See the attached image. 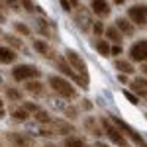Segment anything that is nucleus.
<instances>
[{"mask_svg": "<svg viewBox=\"0 0 147 147\" xmlns=\"http://www.w3.org/2000/svg\"><path fill=\"white\" fill-rule=\"evenodd\" d=\"M63 147H88V145H86L84 139L71 136V137H65V139H63Z\"/></svg>", "mask_w": 147, "mask_h": 147, "instance_id": "b1692460", "label": "nucleus"}, {"mask_svg": "<svg viewBox=\"0 0 147 147\" xmlns=\"http://www.w3.org/2000/svg\"><path fill=\"white\" fill-rule=\"evenodd\" d=\"M4 22H6V16H4V14L0 12V24H4Z\"/></svg>", "mask_w": 147, "mask_h": 147, "instance_id": "ea45409f", "label": "nucleus"}, {"mask_svg": "<svg viewBox=\"0 0 147 147\" xmlns=\"http://www.w3.org/2000/svg\"><path fill=\"white\" fill-rule=\"evenodd\" d=\"M84 127L90 131L92 136H96V137H100L102 134H104V131H102V127L96 124V118H86V120H84Z\"/></svg>", "mask_w": 147, "mask_h": 147, "instance_id": "4be33fe9", "label": "nucleus"}, {"mask_svg": "<svg viewBox=\"0 0 147 147\" xmlns=\"http://www.w3.org/2000/svg\"><path fill=\"white\" fill-rule=\"evenodd\" d=\"M55 67H57V71H59L63 77H69L75 84H80V88H84V90L88 88V82H90L88 77H82V75H79V73H75L73 67L67 63V59H65V57H59V59H57V61H55Z\"/></svg>", "mask_w": 147, "mask_h": 147, "instance_id": "20e7f679", "label": "nucleus"}, {"mask_svg": "<svg viewBox=\"0 0 147 147\" xmlns=\"http://www.w3.org/2000/svg\"><path fill=\"white\" fill-rule=\"evenodd\" d=\"M6 98L10 102H24V90L16 88V86H6Z\"/></svg>", "mask_w": 147, "mask_h": 147, "instance_id": "412c9836", "label": "nucleus"}, {"mask_svg": "<svg viewBox=\"0 0 147 147\" xmlns=\"http://www.w3.org/2000/svg\"><path fill=\"white\" fill-rule=\"evenodd\" d=\"M80 102H82V104H80L82 110H92V102L88 100V98H84V100H80Z\"/></svg>", "mask_w": 147, "mask_h": 147, "instance_id": "72a5a7b5", "label": "nucleus"}, {"mask_svg": "<svg viewBox=\"0 0 147 147\" xmlns=\"http://www.w3.org/2000/svg\"><path fill=\"white\" fill-rule=\"evenodd\" d=\"M65 118H69V120H77V118H79L77 108H71V106H67V110H65Z\"/></svg>", "mask_w": 147, "mask_h": 147, "instance_id": "473e14b6", "label": "nucleus"}, {"mask_svg": "<svg viewBox=\"0 0 147 147\" xmlns=\"http://www.w3.org/2000/svg\"><path fill=\"white\" fill-rule=\"evenodd\" d=\"M34 28H35V32L41 34L43 37H49V35H51V28H49V22H47L45 18H35Z\"/></svg>", "mask_w": 147, "mask_h": 147, "instance_id": "6ab92c4d", "label": "nucleus"}, {"mask_svg": "<svg viewBox=\"0 0 147 147\" xmlns=\"http://www.w3.org/2000/svg\"><path fill=\"white\" fill-rule=\"evenodd\" d=\"M104 32H106V26H104V22H102V20H96V22L92 24V34H94V37L104 35Z\"/></svg>", "mask_w": 147, "mask_h": 147, "instance_id": "cd10ccee", "label": "nucleus"}, {"mask_svg": "<svg viewBox=\"0 0 147 147\" xmlns=\"http://www.w3.org/2000/svg\"><path fill=\"white\" fill-rule=\"evenodd\" d=\"M75 22H77V26L80 28V32H90L92 30V24H94V20L90 18V12L84 10V6H80L79 12L75 14Z\"/></svg>", "mask_w": 147, "mask_h": 147, "instance_id": "1a4fd4ad", "label": "nucleus"}, {"mask_svg": "<svg viewBox=\"0 0 147 147\" xmlns=\"http://www.w3.org/2000/svg\"><path fill=\"white\" fill-rule=\"evenodd\" d=\"M28 118H30V114L26 112L24 108H14V110H12V120H14V122H20V124H22Z\"/></svg>", "mask_w": 147, "mask_h": 147, "instance_id": "a878e982", "label": "nucleus"}, {"mask_svg": "<svg viewBox=\"0 0 147 147\" xmlns=\"http://www.w3.org/2000/svg\"><path fill=\"white\" fill-rule=\"evenodd\" d=\"M90 45L94 47L102 57H112V43H110L108 39H104V37H94L90 41Z\"/></svg>", "mask_w": 147, "mask_h": 147, "instance_id": "ddd939ff", "label": "nucleus"}, {"mask_svg": "<svg viewBox=\"0 0 147 147\" xmlns=\"http://www.w3.org/2000/svg\"><path fill=\"white\" fill-rule=\"evenodd\" d=\"M71 6H73V4H71L69 0H61V8H63V10H65V12H71V10H73Z\"/></svg>", "mask_w": 147, "mask_h": 147, "instance_id": "f704fd0d", "label": "nucleus"}, {"mask_svg": "<svg viewBox=\"0 0 147 147\" xmlns=\"http://www.w3.org/2000/svg\"><path fill=\"white\" fill-rule=\"evenodd\" d=\"M100 127H102V131H104V136L108 137L114 145H118V147H129L127 137H125L124 134H122V131L112 124V120H108V118H100Z\"/></svg>", "mask_w": 147, "mask_h": 147, "instance_id": "7ed1b4c3", "label": "nucleus"}, {"mask_svg": "<svg viewBox=\"0 0 147 147\" xmlns=\"http://www.w3.org/2000/svg\"><path fill=\"white\" fill-rule=\"evenodd\" d=\"M118 80H120L122 84H127V77H125V75H118Z\"/></svg>", "mask_w": 147, "mask_h": 147, "instance_id": "4c0bfd02", "label": "nucleus"}, {"mask_svg": "<svg viewBox=\"0 0 147 147\" xmlns=\"http://www.w3.org/2000/svg\"><path fill=\"white\" fill-rule=\"evenodd\" d=\"M65 59H67V63L73 67L75 73H79L82 77H88V67H86V61L82 59V57L75 51V49H65Z\"/></svg>", "mask_w": 147, "mask_h": 147, "instance_id": "0eeeda50", "label": "nucleus"}, {"mask_svg": "<svg viewBox=\"0 0 147 147\" xmlns=\"http://www.w3.org/2000/svg\"><path fill=\"white\" fill-rule=\"evenodd\" d=\"M18 59V53L8 45H0V63L2 65H14Z\"/></svg>", "mask_w": 147, "mask_h": 147, "instance_id": "dca6fc26", "label": "nucleus"}, {"mask_svg": "<svg viewBox=\"0 0 147 147\" xmlns=\"http://www.w3.org/2000/svg\"><path fill=\"white\" fill-rule=\"evenodd\" d=\"M122 53V45H112V57Z\"/></svg>", "mask_w": 147, "mask_h": 147, "instance_id": "c9c22d12", "label": "nucleus"}, {"mask_svg": "<svg viewBox=\"0 0 147 147\" xmlns=\"http://www.w3.org/2000/svg\"><path fill=\"white\" fill-rule=\"evenodd\" d=\"M114 26L118 28V32L124 35V37H125V35H127V37H134L136 32H137V28L127 20V16H118V18L114 20Z\"/></svg>", "mask_w": 147, "mask_h": 147, "instance_id": "9d476101", "label": "nucleus"}, {"mask_svg": "<svg viewBox=\"0 0 147 147\" xmlns=\"http://www.w3.org/2000/svg\"><path fill=\"white\" fill-rule=\"evenodd\" d=\"M112 124L124 134L125 137H129L131 139V143L137 147H147V141L143 139V136H139V131H137L136 127H131V125L127 124V122H124L122 118H118V116H112Z\"/></svg>", "mask_w": 147, "mask_h": 147, "instance_id": "39448f33", "label": "nucleus"}, {"mask_svg": "<svg viewBox=\"0 0 147 147\" xmlns=\"http://www.w3.org/2000/svg\"><path fill=\"white\" fill-rule=\"evenodd\" d=\"M47 84H49V88L53 92H57L61 98H65V100H75L77 96H79V92H77V86L67 80L65 77H59V75H49V79H47Z\"/></svg>", "mask_w": 147, "mask_h": 147, "instance_id": "f257e3e1", "label": "nucleus"}, {"mask_svg": "<svg viewBox=\"0 0 147 147\" xmlns=\"http://www.w3.org/2000/svg\"><path fill=\"white\" fill-rule=\"evenodd\" d=\"M2 106H4V102H2V98H0V110H4V108H2Z\"/></svg>", "mask_w": 147, "mask_h": 147, "instance_id": "a19ab883", "label": "nucleus"}, {"mask_svg": "<svg viewBox=\"0 0 147 147\" xmlns=\"http://www.w3.org/2000/svg\"><path fill=\"white\" fill-rule=\"evenodd\" d=\"M94 147H112V145H108V143H102V141H96V143H94Z\"/></svg>", "mask_w": 147, "mask_h": 147, "instance_id": "58836bf2", "label": "nucleus"}, {"mask_svg": "<svg viewBox=\"0 0 147 147\" xmlns=\"http://www.w3.org/2000/svg\"><path fill=\"white\" fill-rule=\"evenodd\" d=\"M32 47H34L41 57H51L49 55V43H47L45 39H32Z\"/></svg>", "mask_w": 147, "mask_h": 147, "instance_id": "aec40b11", "label": "nucleus"}, {"mask_svg": "<svg viewBox=\"0 0 147 147\" xmlns=\"http://www.w3.org/2000/svg\"><path fill=\"white\" fill-rule=\"evenodd\" d=\"M24 92H30L34 96H45V84L41 80H30V82H26Z\"/></svg>", "mask_w": 147, "mask_h": 147, "instance_id": "a211bd4d", "label": "nucleus"}, {"mask_svg": "<svg viewBox=\"0 0 147 147\" xmlns=\"http://www.w3.org/2000/svg\"><path fill=\"white\" fill-rule=\"evenodd\" d=\"M2 37L6 39V43H8V47H10V49H14V51H16V49H22L24 43H22V39H20L18 35H14V34H4Z\"/></svg>", "mask_w": 147, "mask_h": 147, "instance_id": "5701e85b", "label": "nucleus"}, {"mask_svg": "<svg viewBox=\"0 0 147 147\" xmlns=\"http://www.w3.org/2000/svg\"><path fill=\"white\" fill-rule=\"evenodd\" d=\"M127 20L134 24L136 28L147 26V4L145 2H136L127 8Z\"/></svg>", "mask_w": 147, "mask_h": 147, "instance_id": "423d86ee", "label": "nucleus"}, {"mask_svg": "<svg viewBox=\"0 0 147 147\" xmlns=\"http://www.w3.org/2000/svg\"><path fill=\"white\" fill-rule=\"evenodd\" d=\"M131 90H134V94H136L137 98H147V79L145 77H136V79L131 80Z\"/></svg>", "mask_w": 147, "mask_h": 147, "instance_id": "4468645a", "label": "nucleus"}, {"mask_svg": "<svg viewBox=\"0 0 147 147\" xmlns=\"http://www.w3.org/2000/svg\"><path fill=\"white\" fill-rule=\"evenodd\" d=\"M2 86H4V80H2V79H0V88H2Z\"/></svg>", "mask_w": 147, "mask_h": 147, "instance_id": "79ce46f5", "label": "nucleus"}, {"mask_svg": "<svg viewBox=\"0 0 147 147\" xmlns=\"http://www.w3.org/2000/svg\"><path fill=\"white\" fill-rule=\"evenodd\" d=\"M34 120L41 125H47V124H53V122H55V120L49 116V112H45V110H39L37 114H34Z\"/></svg>", "mask_w": 147, "mask_h": 147, "instance_id": "393cba45", "label": "nucleus"}, {"mask_svg": "<svg viewBox=\"0 0 147 147\" xmlns=\"http://www.w3.org/2000/svg\"><path fill=\"white\" fill-rule=\"evenodd\" d=\"M145 118H147V114H145Z\"/></svg>", "mask_w": 147, "mask_h": 147, "instance_id": "37998d69", "label": "nucleus"}, {"mask_svg": "<svg viewBox=\"0 0 147 147\" xmlns=\"http://www.w3.org/2000/svg\"><path fill=\"white\" fill-rule=\"evenodd\" d=\"M104 39H108L112 45H122V41H124V35L118 32V28L110 24V26H106V32H104Z\"/></svg>", "mask_w": 147, "mask_h": 147, "instance_id": "2eb2a0df", "label": "nucleus"}, {"mask_svg": "<svg viewBox=\"0 0 147 147\" xmlns=\"http://www.w3.org/2000/svg\"><path fill=\"white\" fill-rule=\"evenodd\" d=\"M90 12L96 14L98 18H108L112 14V4L106 0H92L90 2Z\"/></svg>", "mask_w": 147, "mask_h": 147, "instance_id": "f8f14e48", "label": "nucleus"}, {"mask_svg": "<svg viewBox=\"0 0 147 147\" xmlns=\"http://www.w3.org/2000/svg\"><path fill=\"white\" fill-rule=\"evenodd\" d=\"M41 77V71L37 65H32V63H20V65H14L12 69V79L16 82H30V80H37Z\"/></svg>", "mask_w": 147, "mask_h": 147, "instance_id": "f03ea898", "label": "nucleus"}, {"mask_svg": "<svg viewBox=\"0 0 147 147\" xmlns=\"http://www.w3.org/2000/svg\"><path fill=\"white\" fill-rule=\"evenodd\" d=\"M139 71H141V77H145V79H147V63H143Z\"/></svg>", "mask_w": 147, "mask_h": 147, "instance_id": "e433bc0d", "label": "nucleus"}, {"mask_svg": "<svg viewBox=\"0 0 147 147\" xmlns=\"http://www.w3.org/2000/svg\"><path fill=\"white\" fill-rule=\"evenodd\" d=\"M22 108H24L28 114H30V112H34V114L39 112V106H37L35 102H26V100H24V106H22Z\"/></svg>", "mask_w": 147, "mask_h": 147, "instance_id": "7c9ffc66", "label": "nucleus"}, {"mask_svg": "<svg viewBox=\"0 0 147 147\" xmlns=\"http://www.w3.org/2000/svg\"><path fill=\"white\" fill-rule=\"evenodd\" d=\"M6 139L12 147H32V139L22 131H8Z\"/></svg>", "mask_w": 147, "mask_h": 147, "instance_id": "9b49d317", "label": "nucleus"}, {"mask_svg": "<svg viewBox=\"0 0 147 147\" xmlns=\"http://www.w3.org/2000/svg\"><path fill=\"white\" fill-rule=\"evenodd\" d=\"M14 32L20 35H32V28L24 22H14Z\"/></svg>", "mask_w": 147, "mask_h": 147, "instance_id": "bb28decb", "label": "nucleus"}, {"mask_svg": "<svg viewBox=\"0 0 147 147\" xmlns=\"http://www.w3.org/2000/svg\"><path fill=\"white\" fill-rule=\"evenodd\" d=\"M114 69H116V71H120V75H125V77H129V75H134V73H136L134 63H131V61H127V59H116V61H114Z\"/></svg>", "mask_w": 147, "mask_h": 147, "instance_id": "f3484780", "label": "nucleus"}, {"mask_svg": "<svg viewBox=\"0 0 147 147\" xmlns=\"http://www.w3.org/2000/svg\"><path fill=\"white\" fill-rule=\"evenodd\" d=\"M53 125H55L57 134H65V131H73V125L67 124V122H61V120H55L53 122Z\"/></svg>", "mask_w": 147, "mask_h": 147, "instance_id": "c85d7f7f", "label": "nucleus"}, {"mask_svg": "<svg viewBox=\"0 0 147 147\" xmlns=\"http://www.w3.org/2000/svg\"><path fill=\"white\" fill-rule=\"evenodd\" d=\"M127 57L131 63H147V39H139L127 49Z\"/></svg>", "mask_w": 147, "mask_h": 147, "instance_id": "6e6552de", "label": "nucleus"}, {"mask_svg": "<svg viewBox=\"0 0 147 147\" xmlns=\"http://www.w3.org/2000/svg\"><path fill=\"white\" fill-rule=\"evenodd\" d=\"M124 96H125V100L129 102V104H134V106H137V104H139V98H137L131 90H127V88H124Z\"/></svg>", "mask_w": 147, "mask_h": 147, "instance_id": "c756f323", "label": "nucleus"}, {"mask_svg": "<svg viewBox=\"0 0 147 147\" xmlns=\"http://www.w3.org/2000/svg\"><path fill=\"white\" fill-rule=\"evenodd\" d=\"M22 6H24V10L30 12V14H34V12H41L37 4H34V2H28V0H26V2H22Z\"/></svg>", "mask_w": 147, "mask_h": 147, "instance_id": "2f4dec72", "label": "nucleus"}]
</instances>
